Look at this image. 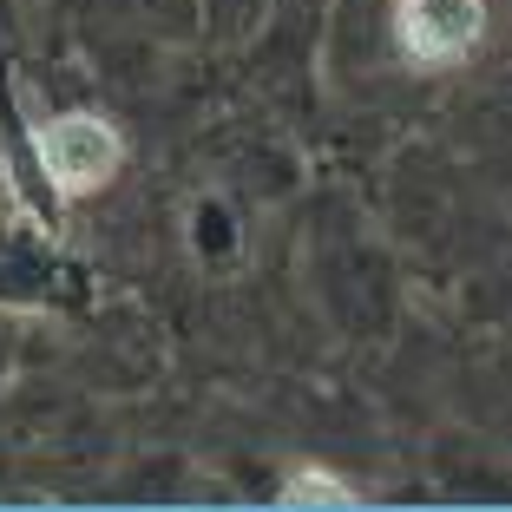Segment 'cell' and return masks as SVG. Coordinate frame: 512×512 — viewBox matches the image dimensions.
<instances>
[{"label": "cell", "instance_id": "obj_1", "mask_svg": "<svg viewBox=\"0 0 512 512\" xmlns=\"http://www.w3.org/2000/svg\"><path fill=\"white\" fill-rule=\"evenodd\" d=\"M394 40H401L407 66H421V73L460 66L486 40V0H401Z\"/></svg>", "mask_w": 512, "mask_h": 512}, {"label": "cell", "instance_id": "obj_2", "mask_svg": "<svg viewBox=\"0 0 512 512\" xmlns=\"http://www.w3.org/2000/svg\"><path fill=\"white\" fill-rule=\"evenodd\" d=\"M40 158H46V178L60 184V191H99V184L119 171L125 145L106 119H92V112H66V119H46L40 125Z\"/></svg>", "mask_w": 512, "mask_h": 512}, {"label": "cell", "instance_id": "obj_3", "mask_svg": "<svg viewBox=\"0 0 512 512\" xmlns=\"http://www.w3.org/2000/svg\"><path fill=\"white\" fill-rule=\"evenodd\" d=\"M283 506H355V493L335 480H322V467H302L296 480L283 486Z\"/></svg>", "mask_w": 512, "mask_h": 512}]
</instances>
